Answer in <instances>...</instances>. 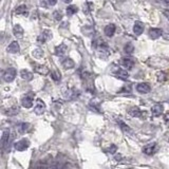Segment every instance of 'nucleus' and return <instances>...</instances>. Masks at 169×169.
Returning <instances> with one entry per match:
<instances>
[{
  "mask_svg": "<svg viewBox=\"0 0 169 169\" xmlns=\"http://www.w3.org/2000/svg\"><path fill=\"white\" fill-rule=\"evenodd\" d=\"M164 15L166 16V18L169 20V10H166V11H164Z\"/></svg>",
  "mask_w": 169,
  "mask_h": 169,
  "instance_id": "72a5a7b5",
  "label": "nucleus"
},
{
  "mask_svg": "<svg viewBox=\"0 0 169 169\" xmlns=\"http://www.w3.org/2000/svg\"><path fill=\"white\" fill-rule=\"evenodd\" d=\"M114 74H115L117 77H120L122 79H127L129 77V73L126 70H123V69H118V70L116 71Z\"/></svg>",
  "mask_w": 169,
  "mask_h": 169,
  "instance_id": "412c9836",
  "label": "nucleus"
},
{
  "mask_svg": "<svg viewBox=\"0 0 169 169\" xmlns=\"http://www.w3.org/2000/svg\"><path fill=\"white\" fill-rule=\"evenodd\" d=\"M129 114H130L131 116H133V117H140V116H142V111L138 107H132V108L129 110Z\"/></svg>",
  "mask_w": 169,
  "mask_h": 169,
  "instance_id": "aec40b11",
  "label": "nucleus"
},
{
  "mask_svg": "<svg viewBox=\"0 0 169 169\" xmlns=\"http://www.w3.org/2000/svg\"><path fill=\"white\" fill-rule=\"evenodd\" d=\"M20 51V47H19V43L17 41H13L10 43V46L7 47V52H10V53H18V52Z\"/></svg>",
  "mask_w": 169,
  "mask_h": 169,
  "instance_id": "ddd939ff",
  "label": "nucleus"
},
{
  "mask_svg": "<svg viewBox=\"0 0 169 169\" xmlns=\"http://www.w3.org/2000/svg\"><path fill=\"white\" fill-rule=\"evenodd\" d=\"M66 11H67V14H68L69 16H72V15H74V14L77 13L78 7L76 6H69L68 7H67Z\"/></svg>",
  "mask_w": 169,
  "mask_h": 169,
  "instance_id": "393cba45",
  "label": "nucleus"
},
{
  "mask_svg": "<svg viewBox=\"0 0 169 169\" xmlns=\"http://www.w3.org/2000/svg\"><path fill=\"white\" fill-rule=\"evenodd\" d=\"M32 55H33L34 58H36V59H40V58H42V57H43V55H44V52L42 51V49H40V48H37V49L34 50L33 52H32Z\"/></svg>",
  "mask_w": 169,
  "mask_h": 169,
  "instance_id": "4be33fe9",
  "label": "nucleus"
},
{
  "mask_svg": "<svg viewBox=\"0 0 169 169\" xmlns=\"http://www.w3.org/2000/svg\"><path fill=\"white\" fill-rule=\"evenodd\" d=\"M18 112H19L18 107H13V108H10L6 113L7 114V115H16Z\"/></svg>",
  "mask_w": 169,
  "mask_h": 169,
  "instance_id": "bb28decb",
  "label": "nucleus"
},
{
  "mask_svg": "<svg viewBox=\"0 0 169 169\" xmlns=\"http://www.w3.org/2000/svg\"><path fill=\"white\" fill-rule=\"evenodd\" d=\"M56 2H57V0H48V3H49V6H55L56 4Z\"/></svg>",
  "mask_w": 169,
  "mask_h": 169,
  "instance_id": "473e14b6",
  "label": "nucleus"
},
{
  "mask_svg": "<svg viewBox=\"0 0 169 169\" xmlns=\"http://www.w3.org/2000/svg\"><path fill=\"white\" fill-rule=\"evenodd\" d=\"M116 150H117V148H116V146L115 145H111L110 146V148L108 149V151H109V153H115L116 152Z\"/></svg>",
  "mask_w": 169,
  "mask_h": 169,
  "instance_id": "7c9ffc66",
  "label": "nucleus"
},
{
  "mask_svg": "<svg viewBox=\"0 0 169 169\" xmlns=\"http://www.w3.org/2000/svg\"><path fill=\"white\" fill-rule=\"evenodd\" d=\"M20 76L22 79H24V80H27V81H30L33 79V73L29 70H24V69L20 71Z\"/></svg>",
  "mask_w": 169,
  "mask_h": 169,
  "instance_id": "2eb2a0df",
  "label": "nucleus"
},
{
  "mask_svg": "<svg viewBox=\"0 0 169 169\" xmlns=\"http://www.w3.org/2000/svg\"><path fill=\"white\" fill-rule=\"evenodd\" d=\"M52 38V33L51 31H49V30H44L43 32H42V34L38 36V38H37V41L39 42V43H44L47 40H49V39Z\"/></svg>",
  "mask_w": 169,
  "mask_h": 169,
  "instance_id": "423d86ee",
  "label": "nucleus"
},
{
  "mask_svg": "<svg viewBox=\"0 0 169 169\" xmlns=\"http://www.w3.org/2000/svg\"><path fill=\"white\" fill-rule=\"evenodd\" d=\"M13 33H14L15 37H17V38H22V37H23V34H24V31H23V29L21 28V26L16 24L13 29Z\"/></svg>",
  "mask_w": 169,
  "mask_h": 169,
  "instance_id": "dca6fc26",
  "label": "nucleus"
},
{
  "mask_svg": "<svg viewBox=\"0 0 169 169\" xmlns=\"http://www.w3.org/2000/svg\"><path fill=\"white\" fill-rule=\"evenodd\" d=\"M164 112V106L161 105V104H156L151 108V113H152L153 116H160L161 114Z\"/></svg>",
  "mask_w": 169,
  "mask_h": 169,
  "instance_id": "9d476101",
  "label": "nucleus"
},
{
  "mask_svg": "<svg viewBox=\"0 0 169 169\" xmlns=\"http://www.w3.org/2000/svg\"><path fill=\"white\" fill-rule=\"evenodd\" d=\"M37 169H49L47 166H39V167H37Z\"/></svg>",
  "mask_w": 169,
  "mask_h": 169,
  "instance_id": "c9c22d12",
  "label": "nucleus"
},
{
  "mask_svg": "<svg viewBox=\"0 0 169 169\" xmlns=\"http://www.w3.org/2000/svg\"><path fill=\"white\" fill-rule=\"evenodd\" d=\"M136 90H138V92H140V93H142V94H147V93L150 92L151 88H150V86H149L148 84L141 83V84H138V86H136Z\"/></svg>",
  "mask_w": 169,
  "mask_h": 169,
  "instance_id": "1a4fd4ad",
  "label": "nucleus"
},
{
  "mask_svg": "<svg viewBox=\"0 0 169 169\" xmlns=\"http://www.w3.org/2000/svg\"><path fill=\"white\" fill-rule=\"evenodd\" d=\"M156 149H158V145H156L155 143H151V144L146 145L145 147L143 148V152L147 155H152L155 153Z\"/></svg>",
  "mask_w": 169,
  "mask_h": 169,
  "instance_id": "39448f33",
  "label": "nucleus"
},
{
  "mask_svg": "<svg viewBox=\"0 0 169 169\" xmlns=\"http://www.w3.org/2000/svg\"><path fill=\"white\" fill-rule=\"evenodd\" d=\"M125 52L127 54H131V53H133V51H134V48H133V44L132 43H127L126 46H125Z\"/></svg>",
  "mask_w": 169,
  "mask_h": 169,
  "instance_id": "c85d7f7f",
  "label": "nucleus"
},
{
  "mask_svg": "<svg viewBox=\"0 0 169 169\" xmlns=\"http://www.w3.org/2000/svg\"><path fill=\"white\" fill-rule=\"evenodd\" d=\"M51 76H52V78H53V80H55V81H59L60 80V78H61V75H60V73H59L58 71L51 72Z\"/></svg>",
  "mask_w": 169,
  "mask_h": 169,
  "instance_id": "cd10ccee",
  "label": "nucleus"
},
{
  "mask_svg": "<svg viewBox=\"0 0 169 169\" xmlns=\"http://www.w3.org/2000/svg\"><path fill=\"white\" fill-rule=\"evenodd\" d=\"M63 1H64V2H66V3H70L72 0H63Z\"/></svg>",
  "mask_w": 169,
  "mask_h": 169,
  "instance_id": "e433bc0d",
  "label": "nucleus"
},
{
  "mask_svg": "<svg viewBox=\"0 0 169 169\" xmlns=\"http://www.w3.org/2000/svg\"><path fill=\"white\" fill-rule=\"evenodd\" d=\"M105 34H106V36H108V37H112L114 35V33H115V26H114L113 23H110V24H108V26L105 28Z\"/></svg>",
  "mask_w": 169,
  "mask_h": 169,
  "instance_id": "f3484780",
  "label": "nucleus"
},
{
  "mask_svg": "<svg viewBox=\"0 0 169 169\" xmlns=\"http://www.w3.org/2000/svg\"><path fill=\"white\" fill-rule=\"evenodd\" d=\"M117 123H118V125H120V127L122 128V130L124 131V132H128V133H131L132 132V130L130 129V127H129L128 125H126L124 122H122L121 120H118L117 121Z\"/></svg>",
  "mask_w": 169,
  "mask_h": 169,
  "instance_id": "b1692460",
  "label": "nucleus"
},
{
  "mask_svg": "<svg viewBox=\"0 0 169 169\" xmlns=\"http://www.w3.org/2000/svg\"><path fill=\"white\" fill-rule=\"evenodd\" d=\"M15 77H16V70H15L14 68H9L4 71L3 79L6 81V83H11V81H13Z\"/></svg>",
  "mask_w": 169,
  "mask_h": 169,
  "instance_id": "f257e3e1",
  "label": "nucleus"
},
{
  "mask_svg": "<svg viewBox=\"0 0 169 169\" xmlns=\"http://www.w3.org/2000/svg\"><path fill=\"white\" fill-rule=\"evenodd\" d=\"M9 140H10V131L9 130H4L3 133H2V138H1L2 148H4L7 144H9Z\"/></svg>",
  "mask_w": 169,
  "mask_h": 169,
  "instance_id": "a211bd4d",
  "label": "nucleus"
},
{
  "mask_svg": "<svg viewBox=\"0 0 169 169\" xmlns=\"http://www.w3.org/2000/svg\"><path fill=\"white\" fill-rule=\"evenodd\" d=\"M61 64H63V67L64 69H72V68H74V66H75V63L73 61V59L66 58L63 63H61Z\"/></svg>",
  "mask_w": 169,
  "mask_h": 169,
  "instance_id": "6ab92c4d",
  "label": "nucleus"
},
{
  "mask_svg": "<svg viewBox=\"0 0 169 169\" xmlns=\"http://www.w3.org/2000/svg\"><path fill=\"white\" fill-rule=\"evenodd\" d=\"M133 32L135 35L140 36L142 33L144 32V23L141 21H135V23H134L133 26Z\"/></svg>",
  "mask_w": 169,
  "mask_h": 169,
  "instance_id": "f8f14e48",
  "label": "nucleus"
},
{
  "mask_svg": "<svg viewBox=\"0 0 169 169\" xmlns=\"http://www.w3.org/2000/svg\"><path fill=\"white\" fill-rule=\"evenodd\" d=\"M33 101H34V94L33 93H29L26 96H23V98L21 99V105L24 108L29 109L33 106Z\"/></svg>",
  "mask_w": 169,
  "mask_h": 169,
  "instance_id": "7ed1b4c3",
  "label": "nucleus"
},
{
  "mask_svg": "<svg viewBox=\"0 0 169 169\" xmlns=\"http://www.w3.org/2000/svg\"><path fill=\"white\" fill-rule=\"evenodd\" d=\"M33 68L37 73L41 74V75H47L48 73H50V70L48 67L43 66V64H33Z\"/></svg>",
  "mask_w": 169,
  "mask_h": 169,
  "instance_id": "0eeeda50",
  "label": "nucleus"
},
{
  "mask_svg": "<svg viewBox=\"0 0 169 169\" xmlns=\"http://www.w3.org/2000/svg\"><path fill=\"white\" fill-rule=\"evenodd\" d=\"M30 125L28 123H21L19 124V125H17V131H18L19 133H24L26 131H28Z\"/></svg>",
  "mask_w": 169,
  "mask_h": 169,
  "instance_id": "5701e85b",
  "label": "nucleus"
},
{
  "mask_svg": "<svg viewBox=\"0 0 169 169\" xmlns=\"http://www.w3.org/2000/svg\"><path fill=\"white\" fill-rule=\"evenodd\" d=\"M164 2H166V3H168L169 4V0H163Z\"/></svg>",
  "mask_w": 169,
  "mask_h": 169,
  "instance_id": "4c0bfd02",
  "label": "nucleus"
},
{
  "mask_svg": "<svg viewBox=\"0 0 169 169\" xmlns=\"http://www.w3.org/2000/svg\"><path fill=\"white\" fill-rule=\"evenodd\" d=\"M44 111H46V104H44L40 98H37L36 106L35 108H34V112H35L37 115H41V114L44 113Z\"/></svg>",
  "mask_w": 169,
  "mask_h": 169,
  "instance_id": "20e7f679",
  "label": "nucleus"
},
{
  "mask_svg": "<svg viewBox=\"0 0 169 169\" xmlns=\"http://www.w3.org/2000/svg\"><path fill=\"white\" fill-rule=\"evenodd\" d=\"M14 146H15V149H16L17 151H24L29 148L30 141L27 140V138H22V140L16 142Z\"/></svg>",
  "mask_w": 169,
  "mask_h": 169,
  "instance_id": "f03ea898",
  "label": "nucleus"
},
{
  "mask_svg": "<svg viewBox=\"0 0 169 169\" xmlns=\"http://www.w3.org/2000/svg\"><path fill=\"white\" fill-rule=\"evenodd\" d=\"M16 14L19 15H28V11H27V6L24 4H21L16 9Z\"/></svg>",
  "mask_w": 169,
  "mask_h": 169,
  "instance_id": "a878e982",
  "label": "nucleus"
},
{
  "mask_svg": "<svg viewBox=\"0 0 169 169\" xmlns=\"http://www.w3.org/2000/svg\"><path fill=\"white\" fill-rule=\"evenodd\" d=\"M163 37L166 39V40H169V29H167L166 31L163 32Z\"/></svg>",
  "mask_w": 169,
  "mask_h": 169,
  "instance_id": "2f4dec72",
  "label": "nucleus"
},
{
  "mask_svg": "<svg viewBox=\"0 0 169 169\" xmlns=\"http://www.w3.org/2000/svg\"><path fill=\"white\" fill-rule=\"evenodd\" d=\"M164 118H165V122H166V123H169V112H168L167 114H166L165 117H164Z\"/></svg>",
  "mask_w": 169,
  "mask_h": 169,
  "instance_id": "f704fd0d",
  "label": "nucleus"
},
{
  "mask_svg": "<svg viewBox=\"0 0 169 169\" xmlns=\"http://www.w3.org/2000/svg\"><path fill=\"white\" fill-rule=\"evenodd\" d=\"M122 64H123L124 68H126L127 70L129 69H132L133 66H134V60L130 57H124L122 58Z\"/></svg>",
  "mask_w": 169,
  "mask_h": 169,
  "instance_id": "9b49d317",
  "label": "nucleus"
},
{
  "mask_svg": "<svg viewBox=\"0 0 169 169\" xmlns=\"http://www.w3.org/2000/svg\"><path fill=\"white\" fill-rule=\"evenodd\" d=\"M67 53V46L66 44H59L55 48V54L58 57H63Z\"/></svg>",
  "mask_w": 169,
  "mask_h": 169,
  "instance_id": "4468645a",
  "label": "nucleus"
},
{
  "mask_svg": "<svg viewBox=\"0 0 169 169\" xmlns=\"http://www.w3.org/2000/svg\"><path fill=\"white\" fill-rule=\"evenodd\" d=\"M53 16H54V18H55L57 21H60L61 19H63V17H64L60 11H55L53 13Z\"/></svg>",
  "mask_w": 169,
  "mask_h": 169,
  "instance_id": "c756f323",
  "label": "nucleus"
},
{
  "mask_svg": "<svg viewBox=\"0 0 169 169\" xmlns=\"http://www.w3.org/2000/svg\"><path fill=\"white\" fill-rule=\"evenodd\" d=\"M163 35V30L158 29V28H152L149 30V37L151 39H158L159 37Z\"/></svg>",
  "mask_w": 169,
  "mask_h": 169,
  "instance_id": "6e6552de",
  "label": "nucleus"
}]
</instances>
